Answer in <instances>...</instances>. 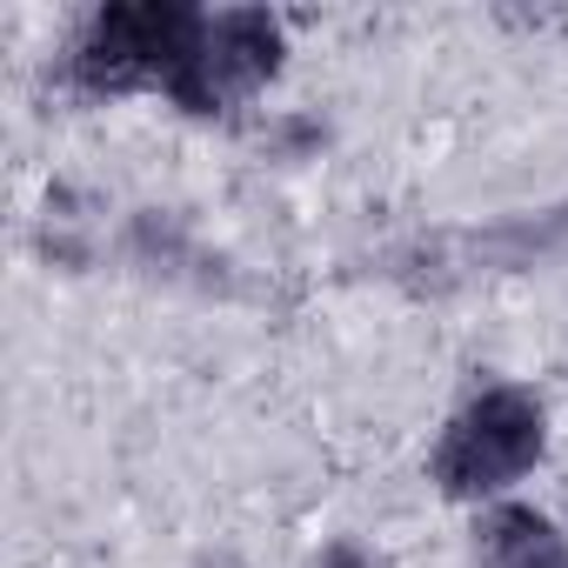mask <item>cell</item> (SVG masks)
<instances>
[{
    "instance_id": "obj_4",
    "label": "cell",
    "mask_w": 568,
    "mask_h": 568,
    "mask_svg": "<svg viewBox=\"0 0 568 568\" xmlns=\"http://www.w3.org/2000/svg\"><path fill=\"white\" fill-rule=\"evenodd\" d=\"M548 541H561L535 508H495L488 521H481V548L495 555V561H515V555H535V548H548Z\"/></svg>"
},
{
    "instance_id": "obj_6",
    "label": "cell",
    "mask_w": 568,
    "mask_h": 568,
    "mask_svg": "<svg viewBox=\"0 0 568 568\" xmlns=\"http://www.w3.org/2000/svg\"><path fill=\"white\" fill-rule=\"evenodd\" d=\"M322 568H368V561H362L355 548H328V561H322Z\"/></svg>"
},
{
    "instance_id": "obj_1",
    "label": "cell",
    "mask_w": 568,
    "mask_h": 568,
    "mask_svg": "<svg viewBox=\"0 0 568 568\" xmlns=\"http://www.w3.org/2000/svg\"><path fill=\"white\" fill-rule=\"evenodd\" d=\"M207 14L181 8V0H121V8H101L94 28L74 48V74L94 94H128L148 81H174L201 41Z\"/></svg>"
},
{
    "instance_id": "obj_3",
    "label": "cell",
    "mask_w": 568,
    "mask_h": 568,
    "mask_svg": "<svg viewBox=\"0 0 568 568\" xmlns=\"http://www.w3.org/2000/svg\"><path fill=\"white\" fill-rule=\"evenodd\" d=\"M281 54H288V48H281V21H274V14H261V8H227V14H214V21L201 28L194 54H187V68L168 81V94H174L187 114H221L227 101L267 88V81L281 74Z\"/></svg>"
},
{
    "instance_id": "obj_5",
    "label": "cell",
    "mask_w": 568,
    "mask_h": 568,
    "mask_svg": "<svg viewBox=\"0 0 568 568\" xmlns=\"http://www.w3.org/2000/svg\"><path fill=\"white\" fill-rule=\"evenodd\" d=\"M495 568H568V548H561V541H548V548L515 555V561H495Z\"/></svg>"
},
{
    "instance_id": "obj_2",
    "label": "cell",
    "mask_w": 568,
    "mask_h": 568,
    "mask_svg": "<svg viewBox=\"0 0 568 568\" xmlns=\"http://www.w3.org/2000/svg\"><path fill=\"white\" fill-rule=\"evenodd\" d=\"M541 442H548L541 402L528 388H488L448 422V435L435 448V481L455 501H481V495L521 481L541 462Z\"/></svg>"
}]
</instances>
